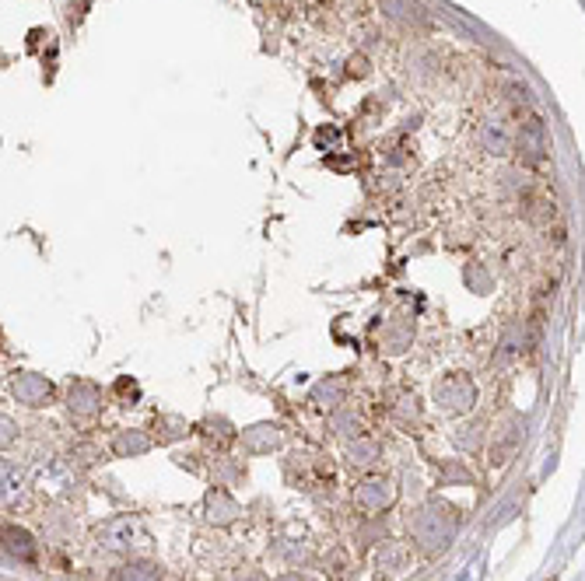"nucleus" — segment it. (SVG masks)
Wrapping results in <instances>:
<instances>
[{
	"label": "nucleus",
	"instance_id": "nucleus-6",
	"mask_svg": "<svg viewBox=\"0 0 585 581\" xmlns=\"http://www.w3.org/2000/svg\"><path fill=\"white\" fill-rule=\"evenodd\" d=\"M116 581H162V571L155 564H130L116 574Z\"/></svg>",
	"mask_w": 585,
	"mask_h": 581
},
{
	"label": "nucleus",
	"instance_id": "nucleus-7",
	"mask_svg": "<svg viewBox=\"0 0 585 581\" xmlns=\"http://www.w3.org/2000/svg\"><path fill=\"white\" fill-rule=\"evenodd\" d=\"M130 536H134V522H130V518H120V522H109L106 525V539H109V546H113V550L127 546Z\"/></svg>",
	"mask_w": 585,
	"mask_h": 581
},
{
	"label": "nucleus",
	"instance_id": "nucleus-8",
	"mask_svg": "<svg viewBox=\"0 0 585 581\" xmlns=\"http://www.w3.org/2000/svg\"><path fill=\"white\" fill-rule=\"evenodd\" d=\"M11 490V483H8V466H0V497L8 494Z\"/></svg>",
	"mask_w": 585,
	"mask_h": 581
},
{
	"label": "nucleus",
	"instance_id": "nucleus-1",
	"mask_svg": "<svg viewBox=\"0 0 585 581\" xmlns=\"http://www.w3.org/2000/svg\"><path fill=\"white\" fill-rule=\"evenodd\" d=\"M435 399L449 413H459V410H470L473 399H477V389H473V382L466 375H449L435 385Z\"/></svg>",
	"mask_w": 585,
	"mask_h": 581
},
{
	"label": "nucleus",
	"instance_id": "nucleus-5",
	"mask_svg": "<svg viewBox=\"0 0 585 581\" xmlns=\"http://www.w3.org/2000/svg\"><path fill=\"white\" fill-rule=\"evenodd\" d=\"M484 147L491 154H508V147H512V133H508V126L501 123V119L484 123Z\"/></svg>",
	"mask_w": 585,
	"mask_h": 581
},
{
	"label": "nucleus",
	"instance_id": "nucleus-4",
	"mask_svg": "<svg viewBox=\"0 0 585 581\" xmlns=\"http://www.w3.org/2000/svg\"><path fill=\"white\" fill-rule=\"evenodd\" d=\"M0 539H4V543H0L4 550L15 553V557H22V560H29L32 553H36V546H32L29 532L15 529V525H4V529H0Z\"/></svg>",
	"mask_w": 585,
	"mask_h": 581
},
{
	"label": "nucleus",
	"instance_id": "nucleus-2",
	"mask_svg": "<svg viewBox=\"0 0 585 581\" xmlns=\"http://www.w3.org/2000/svg\"><path fill=\"white\" fill-rule=\"evenodd\" d=\"M543 154H547V130H543L540 119H526L519 130V158L522 165H540Z\"/></svg>",
	"mask_w": 585,
	"mask_h": 581
},
{
	"label": "nucleus",
	"instance_id": "nucleus-3",
	"mask_svg": "<svg viewBox=\"0 0 585 581\" xmlns=\"http://www.w3.org/2000/svg\"><path fill=\"white\" fill-rule=\"evenodd\" d=\"M11 389H15V396L22 399V403L29 406H43L46 399H50V382L39 375H29V371H18L15 378H11Z\"/></svg>",
	"mask_w": 585,
	"mask_h": 581
}]
</instances>
